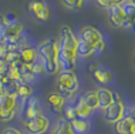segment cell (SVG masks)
<instances>
[{
    "instance_id": "cell-23",
    "label": "cell",
    "mask_w": 135,
    "mask_h": 134,
    "mask_svg": "<svg viewBox=\"0 0 135 134\" xmlns=\"http://www.w3.org/2000/svg\"><path fill=\"white\" fill-rule=\"evenodd\" d=\"M82 99H84L85 104L88 106L90 111L93 109H97L99 107V104H98V97H97V92L94 91H89L87 93H85L82 95Z\"/></svg>"
},
{
    "instance_id": "cell-13",
    "label": "cell",
    "mask_w": 135,
    "mask_h": 134,
    "mask_svg": "<svg viewBox=\"0 0 135 134\" xmlns=\"http://www.w3.org/2000/svg\"><path fill=\"white\" fill-rule=\"evenodd\" d=\"M109 11V21L115 27H122L124 22V14L120 5H114L108 8Z\"/></svg>"
},
{
    "instance_id": "cell-36",
    "label": "cell",
    "mask_w": 135,
    "mask_h": 134,
    "mask_svg": "<svg viewBox=\"0 0 135 134\" xmlns=\"http://www.w3.org/2000/svg\"><path fill=\"white\" fill-rule=\"evenodd\" d=\"M110 1H112V5L114 6V5H121L122 2L126 1V0H110Z\"/></svg>"
},
{
    "instance_id": "cell-25",
    "label": "cell",
    "mask_w": 135,
    "mask_h": 134,
    "mask_svg": "<svg viewBox=\"0 0 135 134\" xmlns=\"http://www.w3.org/2000/svg\"><path fill=\"white\" fill-rule=\"evenodd\" d=\"M65 7L72 9V11H78L82 7L84 0H60Z\"/></svg>"
},
{
    "instance_id": "cell-1",
    "label": "cell",
    "mask_w": 135,
    "mask_h": 134,
    "mask_svg": "<svg viewBox=\"0 0 135 134\" xmlns=\"http://www.w3.org/2000/svg\"><path fill=\"white\" fill-rule=\"evenodd\" d=\"M58 60L61 71L73 72L76 64L78 39L75 38L71 27L64 26L60 31V41L58 42Z\"/></svg>"
},
{
    "instance_id": "cell-5",
    "label": "cell",
    "mask_w": 135,
    "mask_h": 134,
    "mask_svg": "<svg viewBox=\"0 0 135 134\" xmlns=\"http://www.w3.org/2000/svg\"><path fill=\"white\" fill-rule=\"evenodd\" d=\"M24 125L26 131L30 134H44L47 131L49 122L45 115L40 114L30 119H25Z\"/></svg>"
},
{
    "instance_id": "cell-4",
    "label": "cell",
    "mask_w": 135,
    "mask_h": 134,
    "mask_svg": "<svg viewBox=\"0 0 135 134\" xmlns=\"http://www.w3.org/2000/svg\"><path fill=\"white\" fill-rule=\"evenodd\" d=\"M80 39L85 41V42L89 44V45L94 46L97 53H101L105 50V42H103L102 35L94 27L90 26L82 27L81 31H80Z\"/></svg>"
},
{
    "instance_id": "cell-7",
    "label": "cell",
    "mask_w": 135,
    "mask_h": 134,
    "mask_svg": "<svg viewBox=\"0 0 135 134\" xmlns=\"http://www.w3.org/2000/svg\"><path fill=\"white\" fill-rule=\"evenodd\" d=\"M124 115V106L122 102H112L103 109V119L108 123H114Z\"/></svg>"
},
{
    "instance_id": "cell-3",
    "label": "cell",
    "mask_w": 135,
    "mask_h": 134,
    "mask_svg": "<svg viewBox=\"0 0 135 134\" xmlns=\"http://www.w3.org/2000/svg\"><path fill=\"white\" fill-rule=\"evenodd\" d=\"M58 92L61 94L64 99H68L73 95L79 88V81L74 72L61 71L56 80Z\"/></svg>"
},
{
    "instance_id": "cell-30",
    "label": "cell",
    "mask_w": 135,
    "mask_h": 134,
    "mask_svg": "<svg viewBox=\"0 0 135 134\" xmlns=\"http://www.w3.org/2000/svg\"><path fill=\"white\" fill-rule=\"evenodd\" d=\"M15 115V111H9V112H2L0 113V121L2 122H6V121H9L14 118Z\"/></svg>"
},
{
    "instance_id": "cell-27",
    "label": "cell",
    "mask_w": 135,
    "mask_h": 134,
    "mask_svg": "<svg viewBox=\"0 0 135 134\" xmlns=\"http://www.w3.org/2000/svg\"><path fill=\"white\" fill-rule=\"evenodd\" d=\"M18 64H15V65H8V68H7V72H6V75L14 81H20L19 71H18Z\"/></svg>"
},
{
    "instance_id": "cell-29",
    "label": "cell",
    "mask_w": 135,
    "mask_h": 134,
    "mask_svg": "<svg viewBox=\"0 0 135 134\" xmlns=\"http://www.w3.org/2000/svg\"><path fill=\"white\" fill-rule=\"evenodd\" d=\"M64 117L66 121H68V122H71V121H73L74 119H76V112H75L74 109V106H67L66 108L64 109Z\"/></svg>"
},
{
    "instance_id": "cell-20",
    "label": "cell",
    "mask_w": 135,
    "mask_h": 134,
    "mask_svg": "<svg viewBox=\"0 0 135 134\" xmlns=\"http://www.w3.org/2000/svg\"><path fill=\"white\" fill-rule=\"evenodd\" d=\"M93 53H97L95 51V47L85 42L81 39L78 40V47H76V55L81 56V58H87V56H90Z\"/></svg>"
},
{
    "instance_id": "cell-15",
    "label": "cell",
    "mask_w": 135,
    "mask_h": 134,
    "mask_svg": "<svg viewBox=\"0 0 135 134\" xmlns=\"http://www.w3.org/2000/svg\"><path fill=\"white\" fill-rule=\"evenodd\" d=\"M47 102L53 112L55 113L62 112V108H64V105H65V99L61 97V94L59 92L49 93L47 97Z\"/></svg>"
},
{
    "instance_id": "cell-35",
    "label": "cell",
    "mask_w": 135,
    "mask_h": 134,
    "mask_svg": "<svg viewBox=\"0 0 135 134\" xmlns=\"http://www.w3.org/2000/svg\"><path fill=\"white\" fill-rule=\"evenodd\" d=\"M120 101H121L120 95L115 93V92H113V102H120Z\"/></svg>"
},
{
    "instance_id": "cell-18",
    "label": "cell",
    "mask_w": 135,
    "mask_h": 134,
    "mask_svg": "<svg viewBox=\"0 0 135 134\" xmlns=\"http://www.w3.org/2000/svg\"><path fill=\"white\" fill-rule=\"evenodd\" d=\"M15 104H17L15 97L0 94V113L15 111Z\"/></svg>"
},
{
    "instance_id": "cell-34",
    "label": "cell",
    "mask_w": 135,
    "mask_h": 134,
    "mask_svg": "<svg viewBox=\"0 0 135 134\" xmlns=\"http://www.w3.org/2000/svg\"><path fill=\"white\" fill-rule=\"evenodd\" d=\"M2 134H21V133H20L18 130H15V128L8 127V128H6V130L4 131V133Z\"/></svg>"
},
{
    "instance_id": "cell-10",
    "label": "cell",
    "mask_w": 135,
    "mask_h": 134,
    "mask_svg": "<svg viewBox=\"0 0 135 134\" xmlns=\"http://www.w3.org/2000/svg\"><path fill=\"white\" fill-rule=\"evenodd\" d=\"M18 51H19V59H20V63L21 64L31 66L38 59L37 50L30 45L24 44V45L20 46V48Z\"/></svg>"
},
{
    "instance_id": "cell-37",
    "label": "cell",
    "mask_w": 135,
    "mask_h": 134,
    "mask_svg": "<svg viewBox=\"0 0 135 134\" xmlns=\"http://www.w3.org/2000/svg\"><path fill=\"white\" fill-rule=\"evenodd\" d=\"M129 117L132 118V119H133L134 121H135V106L132 108V111H131V114H129Z\"/></svg>"
},
{
    "instance_id": "cell-22",
    "label": "cell",
    "mask_w": 135,
    "mask_h": 134,
    "mask_svg": "<svg viewBox=\"0 0 135 134\" xmlns=\"http://www.w3.org/2000/svg\"><path fill=\"white\" fill-rule=\"evenodd\" d=\"M52 134H74V132L71 127V123L68 121L61 119L56 122L55 128L53 130Z\"/></svg>"
},
{
    "instance_id": "cell-19",
    "label": "cell",
    "mask_w": 135,
    "mask_h": 134,
    "mask_svg": "<svg viewBox=\"0 0 135 134\" xmlns=\"http://www.w3.org/2000/svg\"><path fill=\"white\" fill-rule=\"evenodd\" d=\"M74 109H75V112H76L78 119H87V118L89 117L90 112H92V111L88 108L87 105L85 104L82 97H80L79 99L76 100V102H75V105H74Z\"/></svg>"
},
{
    "instance_id": "cell-32",
    "label": "cell",
    "mask_w": 135,
    "mask_h": 134,
    "mask_svg": "<svg viewBox=\"0 0 135 134\" xmlns=\"http://www.w3.org/2000/svg\"><path fill=\"white\" fill-rule=\"evenodd\" d=\"M8 64L5 61V59H0V74H6Z\"/></svg>"
},
{
    "instance_id": "cell-24",
    "label": "cell",
    "mask_w": 135,
    "mask_h": 134,
    "mask_svg": "<svg viewBox=\"0 0 135 134\" xmlns=\"http://www.w3.org/2000/svg\"><path fill=\"white\" fill-rule=\"evenodd\" d=\"M17 97H20L22 100L32 97V87L30 84L18 81V88H17Z\"/></svg>"
},
{
    "instance_id": "cell-14",
    "label": "cell",
    "mask_w": 135,
    "mask_h": 134,
    "mask_svg": "<svg viewBox=\"0 0 135 134\" xmlns=\"http://www.w3.org/2000/svg\"><path fill=\"white\" fill-rule=\"evenodd\" d=\"M89 71L92 72L93 78L97 80L99 84H108L112 80V74L107 69L100 68L98 65H90Z\"/></svg>"
},
{
    "instance_id": "cell-33",
    "label": "cell",
    "mask_w": 135,
    "mask_h": 134,
    "mask_svg": "<svg viewBox=\"0 0 135 134\" xmlns=\"http://www.w3.org/2000/svg\"><path fill=\"white\" fill-rule=\"evenodd\" d=\"M97 2L101 7H103V8H109V7L113 6L110 0H97Z\"/></svg>"
},
{
    "instance_id": "cell-16",
    "label": "cell",
    "mask_w": 135,
    "mask_h": 134,
    "mask_svg": "<svg viewBox=\"0 0 135 134\" xmlns=\"http://www.w3.org/2000/svg\"><path fill=\"white\" fill-rule=\"evenodd\" d=\"M97 97H98V104L99 107L105 109L113 102V92L109 91L108 88H99L97 89Z\"/></svg>"
},
{
    "instance_id": "cell-31",
    "label": "cell",
    "mask_w": 135,
    "mask_h": 134,
    "mask_svg": "<svg viewBox=\"0 0 135 134\" xmlns=\"http://www.w3.org/2000/svg\"><path fill=\"white\" fill-rule=\"evenodd\" d=\"M8 53V47L4 39H0V59H5Z\"/></svg>"
},
{
    "instance_id": "cell-12",
    "label": "cell",
    "mask_w": 135,
    "mask_h": 134,
    "mask_svg": "<svg viewBox=\"0 0 135 134\" xmlns=\"http://www.w3.org/2000/svg\"><path fill=\"white\" fill-rule=\"evenodd\" d=\"M124 14V22L122 25L123 28H129L133 22H135V5L129 1H124L120 5Z\"/></svg>"
},
{
    "instance_id": "cell-38",
    "label": "cell",
    "mask_w": 135,
    "mask_h": 134,
    "mask_svg": "<svg viewBox=\"0 0 135 134\" xmlns=\"http://www.w3.org/2000/svg\"><path fill=\"white\" fill-rule=\"evenodd\" d=\"M129 30H131L132 32H133L134 34H135V22H133V24H132L131 26H129Z\"/></svg>"
},
{
    "instance_id": "cell-28",
    "label": "cell",
    "mask_w": 135,
    "mask_h": 134,
    "mask_svg": "<svg viewBox=\"0 0 135 134\" xmlns=\"http://www.w3.org/2000/svg\"><path fill=\"white\" fill-rule=\"evenodd\" d=\"M31 68H32V71H33V73H34L35 76L37 75H42L44 73H46L45 67H44V64L41 63V60L39 58L32 64V65H31Z\"/></svg>"
},
{
    "instance_id": "cell-17",
    "label": "cell",
    "mask_w": 135,
    "mask_h": 134,
    "mask_svg": "<svg viewBox=\"0 0 135 134\" xmlns=\"http://www.w3.org/2000/svg\"><path fill=\"white\" fill-rule=\"evenodd\" d=\"M18 71H19V75H20V81L26 82V84H30L34 80L35 75L33 73L31 66L25 65V64L19 63L18 64Z\"/></svg>"
},
{
    "instance_id": "cell-39",
    "label": "cell",
    "mask_w": 135,
    "mask_h": 134,
    "mask_svg": "<svg viewBox=\"0 0 135 134\" xmlns=\"http://www.w3.org/2000/svg\"><path fill=\"white\" fill-rule=\"evenodd\" d=\"M126 1H129V2H132V4L135 5V0H126Z\"/></svg>"
},
{
    "instance_id": "cell-21",
    "label": "cell",
    "mask_w": 135,
    "mask_h": 134,
    "mask_svg": "<svg viewBox=\"0 0 135 134\" xmlns=\"http://www.w3.org/2000/svg\"><path fill=\"white\" fill-rule=\"evenodd\" d=\"M71 127L73 130L74 134H84L89 130V121L86 119H74L73 121H71Z\"/></svg>"
},
{
    "instance_id": "cell-9",
    "label": "cell",
    "mask_w": 135,
    "mask_h": 134,
    "mask_svg": "<svg viewBox=\"0 0 135 134\" xmlns=\"http://www.w3.org/2000/svg\"><path fill=\"white\" fill-rule=\"evenodd\" d=\"M41 114V107L39 105V99L37 97H30L24 100V115L25 119L37 117Z\"/></svg>"
},
{
    "instance_id": "cell-2",
    "label": "cell",
    "mask_w": 135,
    "mask_h": 134,
    "mask_svg": "<svg viewBox=\"0 0 135 134\" xmlns=\"http://www.w3.org/2000/svg\"><path fill=\"white\" fill-rule=\"evenodd\" d=\"M38 58L44 64L46 73L48 74H55L60 71L58 60V53H59V46L58 41L55 39H47L44 42H41L37 48Z\"/></svg>"
},
{
    "instance_id": "cell-11",
    "label": "cell",
    "mask_w": 135,
    "mask_h": 134,
    "mask_svg": "<svg viewBox=\"0 0 135 134\" xmlns=\"http://www.w3.org/2000/svg\"><path fill=\"white\" fill-rule=\"evenodd\" d=\"M17 88L18 81L9 79L6 74H0V94L17 98Z\"/></svg>"
},
{
    "instance_id": "cell-26",
    "label": "cell",
    "mask_w": 135,
    "mask_h": 134,
    "mask_svg": "<svg viewBox=\"0 0 135 134\" xmlns=\"http://www.w3.org/2000/svg\"><path fill=\"white\" fill-rule=\"evenodd\" d=\"M5 61H6L8 65H15V64L20 63L19 51L18 50H9L8 53H7V55H6V58H5Z\"/></svg>"
},
{
    "instance_id": "cell-6",
    "label": "cell",
    "mask_w": 135,
    "mask_h": 134,
    "mask_svg": "<svg viewBox=\"0 0 135 134\" xmlns=\"http://www.w3.org/2000/svg\"><path fill=\"white\" fill-rule=\"evenodd\" d=\"M28 11L41 22H47L51 18V9L44 0H32L28 5Z\"/></svg>"
},
{
    "instance_id": "cell-8",
    "label": "cell",
    "mask_w": 135,
    "mask_h": 134,
    "mask_svg": "<svg viewBox=\"0 0 135 134\" xmlns=\"http://www.w3.org/2000/svg\"><path fill=\"white\" fill-rule=\"evenodd\" d=\"M115 134H135V121L131 117H122L114 122Z\"/></svg>"
}]
</instances>
